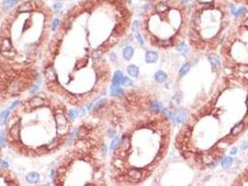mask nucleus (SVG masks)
I'll return each mask as SVG.
<instances>
[{"instance_id":"f257e3e1","label":"nucleus","mask_w":248,"mask_h":186,"mask_svg":"<svg viewBox=\"0 0 248 186\" xmlns=\"http://www.w3.org/2000/svg\"><path fill=\"white\" fill-rule=\"evenodd\" d=\"M247 130L248 75L224 70L209 97L183 122L174 146L191 169L207 170Z\"/></svg>"},{"instance_id":"f03ea898","label":"nucleus","mask_w":248,"mask_h":186,"mask_svg":"<svg viewBox=\"0 0 248 186\" xmlns=\"http://www.w3.org/2000/svg\"><path fill=\"white\" fill-rule=\"evenodd\" d=\"M132 134L130 145L124 153H113L111 174L120 186L143 183L153 175L169 151L172 140V123L159 108V103L148 96L144 101Z\"/></svg>"},{"instance_id":"7ed1b4c3","label":"nucleus","mask_w":248,"mask_h":186,"mask_svg":"<svg viewBox=\"0 0 248 186\" xmlns=\"http://www.w3.org/2000/svg\"><path fill=\"white\" fill-rule=\"evenodd\" d=\"M190 11L180 0H159L148 6L140 24L142 35L150 46L169 49L188 37Z\"/></svg>"},{"instance_id":"20e7f679","label":"nucleus","mask_w":248,"mask_h":186,"mask_svg":"<svg viewBox=\"0 0 248 186\" xmlns=\"http://www.w3.org/2000/svg\"><path fill=\"white\" fill-rule=\"evenodd\" d=\"M230 12L226 0H197L189 19V46L198 53L219 50L230 25Z\"/></svg>"},{"instance_id":"39448f33","label":"nucleus","mask_w":248,"mask_h":186,"mask_svg":"<svg viewBox=\"0 0 248 186\" xmlns=\"http://www.w3.org/2000/svg\"><path fill=\"white\" fill-rule=\"evenodd\" d=\"M225 71L248 75V9L241 7L219 48Z\"/></svg>"},{"instance_id":"423d86ee","label":"nucleus","mask_w":248,"mask_h":186,"mask_svg":"<svg viewBox=\"0 0 248 186\" xmlns=\"http://www.w3.org/2000/svg\"><path fill=\"white\" fill-rule=\"evenodd\" d=\"M53 186H108L104 167L96 161L89 169L78 170L72 157H67L55 169Z\"/></svg>"},{"instance_id":"0eeeda50","label":"nucleus","mask_w":248,"mask_h":186,"mask_svg":"<svg viewBox=\"0 0 248 186\" xmlns=\"http://www.w3.org/2000/svg\"><path fill=\"white\" fill-rule=\"evenodd\" d=\"M231 186H248V165L238 174Z\"/></svg>"},{"instance_id":"6e6552de","label":"nucleus","mask_w":248,"mask_h":186,"mask_svg":"<svg viewBox=\"0 0 248 186\" xmlns=\"http://www.w3.org/2000/svg\"><path fill=\"white\" fill-rule=\"evenodd\" d=\"M24 85V84L22 82V80H20V79H13V80L9 83V87H7V91L9 94H18L22 89Z\"/></svg>"},{"instance_id":"1a4fd4ad","label":"nucleus","mask_w":248,"mask_h":186,"mask_svg":"<svg viewBox=\"0 0 248 186\" xmlns=\"http://www.w3.org/2000/svg\"><path fill=\"white\" fill-rule=\"evenodd\" d=\"M55 121L56 124L58 126V131L61 132V130H66L67 131V125H68V120L66 116L64 115L63 112L58 113L55 115Z\"/></svg>"},{"instance_id":"9d476101","label":"nucleus","mask_w":248,"mask_h":186,"mask_svg":"<svg viewBox=\"0 0 248 186\" xmlns=\"http://www.w3.org/2000/svg\"><path fill=\"white\" fill-rule=\"evenodd\" d=\"M9 135L12 138L13 142H20L21 140V124L20 122H16L12 125L9 130Z\"/></svg>"},{"instance_id":"9b49d317","label":"nucleus","mask_w":248,"mask_h":186,"mask_svg":"<svg viewBox=\"0 0 248 186\" xmlns=\"http://www.w3.org/2000/svg\"><path fill=\"white\" fill-rule=\"evenodd\" d=\"M11 50H13V47L10 38H9V37H2V38H0V51L7 52Z\"/></svg>"},{"instance_id":"f8f14e48","label":"nucleus","mask_w":248,"mask_h":186,"mask_svg":"<svg viewBox=\"0 0 248 186\" xmlns=\"http://www.w3.org/2000/svg\"><path fill=\"white\" fill-rule=\"evenodd\" d=\"M44 75H45V78L47 79L48 82H56L57 81V75H56L55 69L51 65L46 67V69L44 71Z\"/></svg>"},{"instance_id":"ddd939ff","label":"nucleus","mask_w":248,"mask_h":186,"mask_svg":"<svg viewBox=\"0 0 248 186\" xmlns=\"http://www.w3.org/2000/svg\"><path fill=\"white\" fill-rule=\"evenodd\" d=\"M44 102L45 101L43 100V98H41L40 96H36L32 98L31 100L28 101V105L30 108L35 109V108H39V107H41V106H43Z\"/></svg>"},{"instance_id":"4468645a","label":"nucleus","mask_w":248,"mask_h":186,"mask_svg":"<svg viewBox=\"0 0 248 186\" xmlns=\"http://www.w3.org/2000/svg\"><path fill=\"white\" fill-rule=\"evenodd\" d=\"M26 181L28 183H31V184H35L37 183L40 180V175L39 173H37L36 171H32V172H29L27 175L25 177Z\"/></svg>"},{"instance_id":"2eb2a0df","label":"nucleus","mask_w":248,"mask_h":186,"mask_svg":"<svg viewBox=\"0 0 248 186\" xmlns=\"http://www.w3.org/2000/svg\"><path fill=\"white\" fill-rule=\"evenodd\" d=\"M158 58H159V56L157 52L153 50H149L146 53V58H145V60H146V62L147 63H154L158 60Z\"/></svg>"},{"instance_id":"dca6fc26","label":"nucleus","mask_w":248,"mask_h":186,"mask_svg":"<svg viewBox=\"0 0 248 186\" xmlns=\"http://www.w3.org/2000/svg\"><path fill=\"white\" fill-rule=\"evenodd\" d=\"M123 75L121 73V71H116L115 74H114V77L112 79V84L111 86H117L119 87L121 85V81L123 79Z\"/></svg>"},{"instance_id":"f3484780","label":"nucleus","mask_w":248,"mask_h":186,"mask_svg":"<svg viewBox=\"0 0 248 186\" xmlns=\"http://www.w3.org/2000/svg\"><path fill=\"white\" fill-rule=\"evenodd\" d=\"M89 134V128L86 126H81L77 131V138L79 140H82L86 138Z\"/></svg>"},{"instance_id":"a211bd4d","label":"nucleus","mask_w":248,"mask_h":186,"mask_svg":"<svg viewBox=\"0 0 248 186\" xmlns=\"http://www.w3.org/2000/svg\"><path fill=\"white\" fill-rule=\"evenodd\" d=\"M127 73L129 74L130 77H137L139 75V69L136 65H134V64H131V65H129L127 67Z\"/></svg>"},{"instance_id":"6ab92c4d","label":"nucleus","mask_w":248,"mask_h":186,"mask_svg":"<svg viewBox=\"0 0 248 186\" xmlns=\"http://www.w3.org/2000/svg\"><path fill=\"white\" fill-rule=\"evenodd\" d=\"M133 53H134V50H133V48L132 47H126V48H123V50H122L123 58L126 60H131L132 58V56H133Z\"/></svg>"},{"instance_id":"aec40b11","label":"nucleus","mask_w":248,"mask_h":186,"mask_svg":"<svg viewBox=\"0 0 248 186\" xmlns=\"http://www.w3.org/2000/svg\"><path fill=\"white\" fill-rule=\"evenodd\" d=\"M167 78V75L165 72H163L162 70H159L156 72L155 74V80L158 83H163Z\"/></svg>"},{"instance_id":"412c9836","label":"nucleus","mask_w":248,"mask_h":186,"mask_svg":"<svg viewBox=\"0 0 248 186\" xmlns=\"http://www.w3.org/2000/svg\"><path fill=\"white\" fill-rule=\"evenodd\" d=\"M110 91H111V95L112 96H115V97H118V96H121V95L124 94V90L120 88V87H117V86H111V88H110Z\"/></svg>"},{"instance_id":"4be33fe9","label":"nucleus","mask_w":248,"mask_h":186,"mask_svg":"<svg viewBox=\"0 0 248 186\" xmlns=\"http://www.w3.org/2000/svg\"><path fill=\"white\" fill-rule=\"evenodd\" d=\"M106 103H107V100H106V99H101V100H99L96 102V104H94L93 106V111L97 112L99 110L103 109L106 105Z\"/></svg>"},{"instance_id":"5701e85b","label":"nucleus","mask_w":248,"mask_h":186,"mask_svg":"<svg viewBox=\"0 0 248 186\" xmlns=\"http://www.w3.org/2000/svg\"><path fill=\"white\" fill-rule=\"evenodd\" d=\"M9 113H10L9 109H7V110H4V111L0 113V125H5L7 123Z\"/></svg>"},{"instance_id":"b1692460","label":"nucleus","mask_w":248,"mask_h":186,"mask_svg":"<svg viewBox=\"0 0 248 186\" xmlns=\"http://www.w3.org/2000/svg\"><path fill=\"white\" fill-rule=\"evenodd\" d=\"M59 144H60V139L55 138V139H53V140H51V142L48 144V145H47V148H48V150H49V152H51V151L55 150L56 148L59 146Z\"/></svg>"},{"instance_id":"393cba45","label":"nucleus","mask_w":248,"mask_h":186,"mask_svg":"<svg viewBox=\"0 0 248 186\" xmlns=\"http://www.w3.org/2000/svg\"><path fill=\"white\" fill-rule=\"evenodd\" d=\"M49 150L47 148V145H40L39 147H36V149L35 150V154L36 155H43L49 153Z\"/></svg>"},{"instance_id":"a878e982","label":"nucleus","mask_w":248,"mask_h":186,"mask_svg":"<svg viewBox=\"0 0 248 186\" xmlns=\"http://www.w3.org/2000/svg\"><path fill=\"white\" fill-rule=\"evenodd\" d=\"M232 163H233V159H232L230 156H224L223 160L221 161V165H222V168L227 169L230 166H231Z\"/></svg>"},{"instance_id":"bb28decb","label":"nucleus","mask_w":248,"mask_h":186,"mask_svg":"<svg viewBox=\"0 0 248 186\" xmlns=\"http://www.w3.org/2000/svg\"><path fill=\"white\" fill-rule=\"evenodd\" d=\"M120 138L119 136H115L113 139V140L111 142V144H110V150L111 151H115L118 149V147L120 145Z\"/></svg>"},{"instance_id":"cd10ccee","label":"nucleus","mask_w":248,"mask_h":186,"mask_svg":"<svg viewBox=\"0 0 248 186\" xmlns=\"http://www.w3.org/2000/svg\"><path fill=\"white\" fill-rule=\"evenodd\" d=\"M103 54H104V52H103V50H101L100 48H96L94 49V50L91 52V58H93L94 60H100L102 58Z\"/></svg>"},{"instance_id":"c85d7f7f","label":"nucleus","mask_w":248,"mask_h":186,"mask_svg":"<svg viewBox=\"0 0 248 186\" xmlns=\"http://www.w3.org/2000/svg\"><path fill=\"white\" fill-rule=\"evenodd\" d=\"M16 3H17V0H5V1L3 2V7H5V9H9L16 6Z\"/></svg>"},{"instance_id":"c756f323","label":"nucleus","mask_w":248,"mask_h":186,"mask_svg":"<svg viewBox=\"0 0 248 186\" xmlns=\"http://www.w3.org/2000/svg\"><path fill=\"white\" fill-rule=\"evenodd\" d=\"M189 68H190L189 63H186V64H184V65H183V66L181 67L180 72H179V75H180L181 77H184V75H186L187 74L189 73Z\"/></svg>"},{"instance_id":"7c9ffc66","label":"nucleus","mask_w":248,"mask_h":186,"mask_svg":"<svg viewBox=\"0 0 248 186\" xmlns=\"http://www.w3.org/2000/svg\"><path fill=\"white\" fill-rule=\"evenodd\" d=\"M1 54L7 59L13 60L15 58V56H16V52H15L14 50H11V51H7V52H1Z\"/></svg>"},{"instance_id":"2f4dec72","label":"nucleus","mask_w":248,"mask_h":186,"mask_svg":"<svg viewBox=\"0 0 248 186\" xmlns=\"http://www.w3.org/2000/svg\"><path fill=\"white\" fill-rule=\"evenodd\" d=\"M60 19H53V21L51 22V29L52 31H56L58 29L59 25H60Z\"/></svg>"},{"instance_id":"473e14b6","label":"nucleus","mask_w":248,"mask_h":186,"mask_svg":"<svg viewBox=\"0 0 248 186\" xmlns=\"http://www.w3.org/2000/svg\"><path fill=\"white\" fill-rule=\"evenodd\" d=\"M121 85L124 86V87H130V86H132V79L129 78V77H124L123 79H122V81H121Z\"/></svg>"},{"instance_id":"72a5a7b5","label":"nucleus","mask_w":248,"mask_h":186,"mask_svg":"<svg viewBox=\"0 0 248 186\" xmlns=\"http://www.w3.org/2000/svg\"><path fill=\"white\" fill-rule=\"evenodd\" d=\"M68 115H69V117L71 118V120H76L77 119V117L78 116V111H77V110H70L69 113H68Z\"/></svg>"},{"instance_id":"f704fd0d","label":"nucleus","mask_w":248,"mask_h":186,"mask_svg":"<svg viewBox=\"0 0 248 186\" xmlns=\"http://www.w3.org/2000/svg\"><path fill=\"white\" fill-rule=\"evenodd\" d=\"M0 145L3 148L6 147V136L2 130H0Z\"/></svg>"},{"instance_id":"c9c22d12","label":"nucleus","mask_w":248,"mask_h":186,"mask_svg":"<svg viewBox=\"0 0 248 186\" xmlns=\"http://www.w3.org/2000/svg\"><path fill=\"white\" fill-rule=\"evenodd\" d=\"M39 86L36 84V85L32 86L31 88L29 89V92L31 94H36L37 91H39Z\"/></svg>"},{"instance_id":"e433bc0d","label":"nucleus","mask_w":248,"mask_h":186,"mask_svg":"<svg viewBox=\"0 0 248 186\" xmlns=\"http://www.w3.org/2000/svg\"><path fill=\"white\" fill-rule=\"evenodd\" d=\"M107 136L109 138H114L116 136V130H109L107 131Z\"/></svg>"},{"instance_id":"4c0bfd02","label":"nucleus","mask_w":248,"mask_h":186,"mask_svg":"<svg viewBox=\"0 0 248 186\" xmlns=\"http://www.w3.org/2000/svg\"><path fill=\"white\" fill-rule=\"evenodd\" d=\"M135 37L137 38V40H138V42L142 45L143 44V41H144V39H143V37H142V36H141V34H139V33H136L135 34Z\"/></svg>"},{"instance_id":"58836bf2","label":"nucleus","mask_w":248,"mask_h":186,"mask_svg":"<svg viewBox=\"0 0 248 186\" xmlns=\"http://www.w3.org/2000/svg\"><path fill=\"white\" fill-rule=\"evenodd\" d=\"M7 167H9V164H7V161H2L0 163V168L1 169H7Z\"/></svg>"},{"instance_id":"ea45409f","label":"nucleus","mask_w":248,"mask_h":186,"mask_svg":"<svg viewBox=\"0 0 248 186\" xmlns=\"http://www.w3.org/2000/svg\"><path fill=\"white\" fill-rule=\"evenodd\" d=\"M19 103H20V101H15L14 102H12V104H11V105H10V107H9V110H10V109H14V108H16Z\"/></svg>"},{"instance_id":"a19ab883","label":"nucleus","mask_w":248,"mask_h":186,"mask_svg":"<svg viewBox=\"0 0 248 186\" xmlns=\"http://www.w3.org/2000/svg\"><path fill=\"white\" fill-rule=\"evenodd\" d=\"M110 60H111V62H113L116 60V54H115V53L112 52L111 54H110Z\"/></svg>"},{"instance_id":"79ce46f5","label":"nucleus","mask_w":248,"mask_h":186,"mask_svg":"<svg viewBox=\"0 0 248 186\" xmlns=\"http://www.w3.org/2000/svg\"><path fill=\"white\" fill-rule=\"evenodd\" d=\"M236 152H237V148L236 147H232L231 149H230V154H236Z\"/></svg>"},{"instance_id":"37998d69","label":"nucleus","mask_w":248,"mask_h":186,"mask_svg":"<svg viewBox=\"0 0 248 186\" xmlns=\"http://www.w3.org/2000/svg\"><path fill=\"white\" fill-rule=\"evenodd\" d=\"M81 115V116H83L84 115H85V110H84L83 108H80V110L78 111V115Z\"/></svg>"},{"instance_id":"c03bdc74","label":"nucleus","mask_w":248,"mask_h":186,"mask_svg":"<svg viewBox=\"0 0 248 186\" xmlns=\"http://www.w3.org/2000/svg\"><path fill=\"white\" fill-rule=\"evenodd\" d=\"M93 106H94V105H93V102H91V103H90L89 105H88V106H87V107H88L87 109H88V110H89V111H91V108H93Z\"/></svg>"},{"instance_id":"a18cd8bd","label":"nucleus","mask_w":248,"mask_h":186,"mask_svg":"<svg viewBox=\"0 0 248 186\" xmlns=\"http://www.w3.org/2000/svg\"><path fill=\"white\" fill-rule=\"evenodd\" d=\"M145 1H148V2H151V3H155L157 1H159V0H145Z\"/></svg>"},{"instance_id":"49530a36","label":"nucleus","mask_w":248,"mask_h":186,"mask_svg":"<svg viewBox=\"0 0 248 186\" xmlns=\"http://www.w3.org/2000/svg\"><path fill=\"white\" fill-rule=\"evenodd\" d=\"M180 1H182L183 3H185V4H189V2H190V0H180Z\"/></svg>"},{"instance_id":"de8ad7c7","label":"nucleus","mask_w":248,"mask_h":186,"mask_svg":"<svg viewBox=\"0 0 248 186\" xmlns=\"http://www.w3.org/2000/svg\"><path fill=\"white\" fill-rule=\"evenodd\" d=\"M247 155H248V153H247Z\"/></svg>"}]
</instances>
